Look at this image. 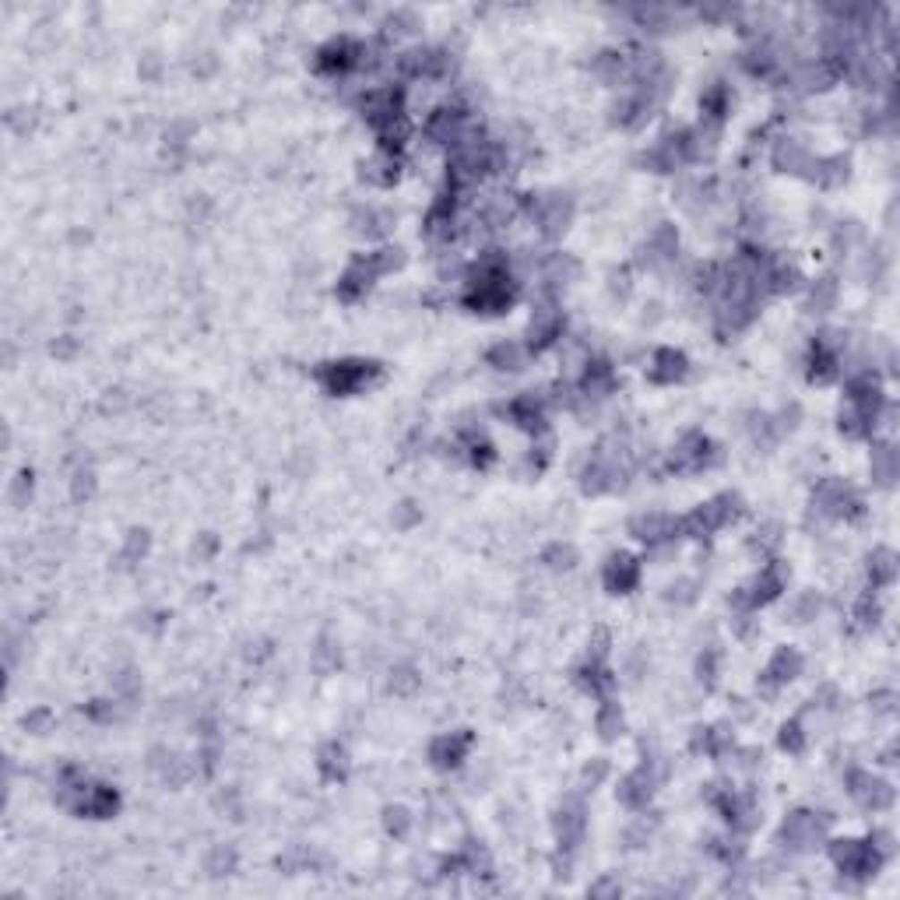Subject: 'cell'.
I'll return each instance as SVG.
<instances>
[{"label": "cell", "mask_w": 900, "mask_h": 900, "mask_svg": "<svg viewBox=\"0 0 900 900\" xmlns=\"http://www.w3.org/2000/svg\"><path fill=\"white\" fill-rule=\"evenodd\" d=\"M514 299H518V282L510 275L507 257L500 250H485L468 275L465 303L475 313H503V310H510Z\"/></svg>", "instance_id": "6da1fadb"}, {"label": "cell", "mask_w": 900, "mask_h": 900, "mask_svg": "<svg viewBox=\"0 0 900 900\" xmlns=\"http://www.w3.org/2000/svg\"><path fill=\"white\" fill-rule=\"evenodd\" d=\"M317 383L334 394V398H345V394H356L363 390L370 380L380 377V363L373 359H341V363H324L317 366Z\"/></svg>", "instance_id": "7a4b0ae2"}, {"label": "cell", "mask_w": 900, "mask_h": 900, "mask_svg": "<svg viewBox=\"0 0 900 900\" xmlns=\"http://www.w3.org/2000/svg\"><path fill=\"white\" fill-rule=\"evenodd\" d=\"M739 514H742V500H739L735 493H721V496H714L711 503L697 507L690 518H682V521H679V535H690V538H707V535H714L717 527H724V524L735 521Z\"/></svg>", "instance_id": "3957f363"}, {"label": "cell", "mask_w": 900, "mask_h": 900, "mask_svg": "<svg viewBox=\"0 0 900 900\" xmlns=\"http://www.w3.org/2000/svg\"><path fill=\"white\" fill-rule=\"evenodd\" d=\"M812 510L830 521H852V518H861V496L841 478H823L812 489Z\"/></svg>", "instance_id": "277c9868"}, {"label": "cell", "mask_w": 900, "mask_h": 900, "mask_svg": "<svg viewBox=\"0 0 900 900\" xmlns=\"http://www.w3.org/2000/svg\"><path fill=\"white\" fill-rule=\"evenodd\" d=\"M524 211L531 215V222L538 226V233L545 239H560L570 229V219H573V201L567 193H531L524 201Z\"/></svg>", "instance_id": "5b68a950"}, {"label": "cell", "mask_w": 900, "mask_h": 900, "mask_svg": "<svg viewBox=\"0 0 900 900\" xmlns=\"http://www.w3.org/2000/svg\"><path fill=\"white\" fill-rule=\"evenodd\" d=\"M366 64H370V47L359 39H348V36H338L317 53V71H324V74H348Z\"/></svg>", "instance_id": "8992f818"}, {"label": "cell", "mask_w": 900, "mask_h": 900, "mask_svg": "<svg viewBox=\"0 0 900 900\" xmlns=\"http://www.w3.org/2000/svg\"><path fill=\"white\" fill-rule=\"evenodd\" d=\"M827 823H830V816H819V812H792V816L784 819L777 841H781V848H788V852H809L816 841H823Z\"/></svg>", "instance_id": "52a82bcc"}, {"label": "cell", "mask_w": 900, "mask_h": 900, "mask_svg": "<svg viewBox=\"0 0 900 900\" xmlns=\"http://www.w3.org/2000/svg\"><path fill=\"white\" fill-rule=\"evenodd\" d=\"M830 854L837 861V869L852 879H869L879 865H883V854L872 848V841H834L830 844Z\"/></svg>", "instance_id": "ba28073f"}, {"label": "cell", "mask_w": 900, "mask_h": 900, "mask_svg": "<svg viewBox=\"0 0 900 900\" xmlns=\"http://www.w3.org/2000/svg\"><path fill=\"white\" fill-rule=\"evenodd\" d=\"M717 458H721L717 447H714L704 433H686V436L679 440V447L672 450L668 468H672V472H704V468L717 465Z\"/></svg>", "instance_id": "9c48e42d"}, {"label": "cell", "mask_w": 900, "mask_h": 900, "mask_svg": "<svg viewBox=\"0 0 900 900\" xmlns=\"http://www.w3.org/2000/svg\"><path fill=\"white\" fill-rule=\"evenodd\" d=\"M655 784H658V770H655V759H644L633 774H626L619 781V802L630 809H647L651 795H655Z\"/></svg>", "instance_id": "30bf717a"}, {"label": "cell", "mask_w": 900, "mask_h": 900, "mask_svg": "<svg viewBox=\"0 0 900 900\" xmlns=\"http://www.w3.org/2000/svg\"><path fill=\"white\" fill-rule=\"evenodd\" d=\"M584 827H587V819H584V802H580L577 795H567L563 806L556 809V841H560V852H567V854L577 852V844L584 841Z\"/></svg>", "instance_id": "8fae6325"}, {"label": "cell", "mask_w": 900, "mask_h": 900, "mask_svg": "<svg viewBox=\"0 0 900 900\" xmlns=\"http://www.w3.org/2000/svg\"><path fill=\"white\" fill-rule=\"evenodd\" d=\"M67 809H74L78 816H89V819H106V816H113L120 809V795L109 784H89L85 781V788L71 799Z\"/></svg>", "instance_id": "7c38bea8"}, {"label": "cell", "mask_w": 900, "mask_h": 900, "mask_svg": "<svg viewBox=\"0 0 900 900\" xmlns=\"http://www.w3.org/2000/svg\"><path fill=\"white\" fill-rule=\"evenodd\" d=\"M630 535L640 538L647 549H658V545H668L679 538V521L668 514H637L630 521Z\"/></svg>", "instance_id": "4fadbf2b"}, {"label": "cell", "mask_w": 900, "mask_h": 900, "mask_svg": "<svg viewBox=\"0 0 900 900\" xmlns=\"http://www.w3.org/2000/svg\"><path fill=\"white\" fill-rule=\"evenodd\" d=\"M468 750H472V735H468V732L436 735V739L429 742V763H433L436 770H454V767L465 763Z\"/></svg>", "instance_id": "5bb4252c"}, {"label": "cell", "mask_w": 900, "mask_h": 900, "mask_svg": "<svg viewBox=\"0 0 900 900\" xmlns=\"http://www.w3.org/2000/svg\"><path fill=\"white\" fill-rule=\"evenodd\" d=\"M848 792L854 802H861L865 809H890L894 806V788L865 770H852L848 774Z\"/></svg>", "instance_id": "9a60e30c"}, {"label": "cell", "mask_w": 900, "mask_h": 900, "mask_svg": "<svg viewBox=\"0 0 900 900\" xmlns=\"http://www.w3.org/2000/svg\"><path fill=\"white\" fill-rule=\"evenodd\" d=\"M380 279L377 264H373V257L370 253H359L352 264H348V271L341 275V282H338V296L341 299H348V303H356L359 296H366L370 292V285Z\"/></svg>", "instance_id": "2e32d148"}, {"label": "cell", "mask_w": 900, "mask_h": 900, "mask_svg": "<svg viewBox=\"0 0 900 900\" xmlns=\"http://www.w3.org/2000/svg\"><path fill=\"white\" fill-rule=\"evenodd\" d=\"M799 672H802V655H799L795 647H781V651L770 658V664L763 668L759 686H763L767 693H777V690H781V686H788Z\"/></svg>", "instance_id": "e0dca14e"}, {"label": "cell", "mask_w": 900, "mask_h": 900, "mask_svg": "<svg viewBox=\"0 0 900 900\" xmlns=\"http://www.w3.org/2000/svg\"><path fill=\"white\" fill-rule=\"evenodd\" d=\"M560 334H563V313H560L553 303H545V306L535 310V317H531V324H527V348L542 352V348H549Z\"/></svg>", "instance_id": "ac0fdd59"}, {"label": "cell", "mask_w": 900, "mask_h": 900, "mask_svg": "<svg viewBox=\"0 0 900 900\" xmlns=\"http://www.w3.org/2000/svg\"><path fill=\"white\" fill-rule=\"evenodd\" d=\"M613 390H616V370H613L605 359L587 363L584 377H580V383H577L580 401H598V398H609Z\"/></svg>", "instance_id": "d6986e66"}, {"label": "cell", "mask_w": 900, "mask_h": 900, "mask_svg": "<svg viewBox=\"0 0 900 900\" xmlns=\"http://www.w3.org/2000/svg\"><path fill=\"white\" fill-rule=\"evenodd\" d=\"M602 577H605V587L613 595H626V591H633L640 584V563L630 553H616V556H609Z\"/></svg>", "instance_id": "ffe728a7"}, {"label": "cell", "mask_w": 900, "mask_h": 900, "mask_svg": "<svg viewBox=\"0 0 900 900\" xmlns=\"http://www.w3.org/2000/svg\"><path fill=\"white\" fill-rule=\"evenodd\" d=\"M679 257V233H675V226H658L647 243H644V261L651 264V268H662V264H672Z\"/></svg>", "instance_id": "44dd1931"}, {"label": "cell", "mask_w": 900, "mask_h": 900, "mask_svg": "<svg viewBox=\"0 0 900 900\" xmlns=\"http://www.w3.org/2000/svg\"><path fill=\"white\" fill-rule=\"evenodd\" d=\"M518 426H524V429H531L535 436L538 433H545V401L538 398V394H521V398H514L507 408H503Z\"/></svg>", "instance_id": "7402d4cb"}, {"label": "cell", "mask_w": 900, "mask_h": 900, "mask_svg": "<svg viewBox=\"0 0 900 900\" xmlns=\"http://www.w3.org/2000/svg\"><path fill=\"white\" fill-rule=\"evenodd\" d=\"M686 373H690V359L682 352H675V348H658L655 359H651V366H647V377L655 380V383H675V380H682Z\"/></svg>", "instance_id": "603a6c76"}, {"label": "cell", "mask_w": 900, "mask_h": 900, "mask_svg": "<svg viewBox=\"0 0 900 900\" xmlns=\"http://www.w3.org/2000/svg\"><path fill=\"white\" fill-rule=\"evenodd\" d=\"M577 686L595 693V697H609L616 690V675L609 672V664L602 658H587V664L577 668Z\"/></svg>", "instance_id": "cb8c5ba5"}, {"label": "cell", "mask_w": 900, "mask_h": 900, "mask_svg": "<svg viewBox=\"0 0 900 900\" xmlns=\"http://www.w3.org/2000/svg\"><path fill=\"white\" fill-rule=\"evenodd\" d=\"M774 166H777L781 173L809 176V169H812V155H809L806 148L795 141V138H784V141H777V148H774Z\"/></svg>", "instance_id": "d4e9b609"}, {"label": "cell", "mask_w": 900, "mask_h": 900, "mask_svg": "<svg viewBox=\"0 0 900 900\" xmlns=\"http://www.w3.org/2000/svg\"><path fill=\"white\" fill-rule=\"evenodd\" d=\"M573 279H577V261H573V257H567V253H553V257L542 261V282H545L549 292L567 288Z\"/></svg>", "instance_id": "484cf974"}, {"label": "cell", "mask_w": 900, "mask_h": 900, "mask_svg": "<svg viewBox=\"0 0 900 900\" xmlns=\"http://www.w3.org/2000/svg\"><path fill=\"white\" fill-rule=\"evenodd\" d=\"M809 180H816L819 187H841L848 180V159L834 155V159H812Z\"/></svg>", "instance_id": "4316f807"}, {"label": "cell", "mask_w": 900, "mask_h": 900, "mask_svg": "<svg viewBox=\"0 0 900 900\" xmlns=\"http://www.w3.org/2000/svg\"><path fill=\"white\" fill-rule=\"evenodd\" d=\"M390 226H394V215L383 211V208H363V211H356V233H359V236L380 239L390 233Z\"/></svg>", "instance_id": "83f0119b"}, {"label": "cell", "mask_w": 900, "mask_h": 900, "mask_svg": "<svg viewBox=\"0 0 900 900\" xmlns=\"http://www.w3.org/2000/svg\"><path fill=\"white\" fill-rule=\"evenodd\" d=\"M317 767H321L324 781H345L348 777V750L341 742H328L317 757Z\"/></svg>", "instance_id": "f1b7e54d"}, {"label": "cell", "mask_w": 900, "mask_h": 900, "mask_svg": "<svg viewBox=\"0 0 900 900\" xmlns=\"http://www.w3.org/2000/svg\"><path fill=\"white\" fill-rule=\"evenodd\" d=\"M869 577H872V587H887L897 580V553L894 549H876L869 556Z\"/></svg>", "instance_id": "f546056e"}, {"label": "cell", "mask_w": 900, "mask_h": 900, "mask_svg": "<svg viewBox=\"0 0 900 900\" xmlns=\"http://www.w3.org/2000/svg\"><path fill=\"white\" fill-rule=\"evenodd\" d=\"M398 155H390V151H380L377 159H370L366 162V169H363V176L370 180V184H377V187H390L394 180H398Z\"/></svg>", "instance_id": "4dcf8cb0"}, {"label": "cell", "mask_w": 900, "mask_h": 900, "mask_svg": "<svg viewBox=\"0 0 900 900\" xmlns=\"http://www.w3.org/2000/svg\"><path fill=\"white\" fill-rule=\"evenodd\" d=\"M524 356H527L524 345H518V341H500V345L489 348L485 359H489V366H496V370H521Z\"/></svg>", "instance_id": "1f68e13d"}, {"label": "cell", "mask_w": 900, "mask_h": 900, "mask_svg": "<svg viewBox=\"0 0 900 900\" xmlns=\"http://www.w3.org/2000/svg\"><path fill=\"white\" fill-rule=\"evenodd\" d=\"M900 472V461H897V450L887 443V447H876L872 450V478H876V485H894V478Z\"/></svg>", "instance_id": "d6a6232c"}, {"label": "cell", "mask_w": 900, "mask_h": 900, "mask_svg": "<svg viewBox=\"0 0 900 900\" xmlns=\"http://www.w3.org/2000/svg\"><path fill=\"white\" fill-rule=\"evenodd\" d=\"M700 106H704V120L707 124H721V116L728 113V106H732V92L724 89V85H711L704 99H700Z\"/></svg>", "instance_id": "836d02e7"}, {"label": "cell", "mask_w": 900, "mask_h": 900, "mask_svg": "<svg viewBox=\"0 0 900 900\" xmlns=\"http://www.w3.org/2000/svg\"><path fill=\"white\" fill-rule=\"evenodd\" d=\"M542 563L549 570H573V563H577V549L570 545V542H553L545 553H542Z\"/></svg>", "instance_id": "e575fe53"}, {"label": "cell", "mask_w": 900, "mask_h": 900, "mask_svg": "<svg viewBox=\"0 0 900 900\" xmlns=\"http://www.w3.org/2000/svg\"><path fill=\"white\" fill-rule=\"evenodd\" d=\"M598 735L605 739V742H613L616 739L619 732H622V711H619V704H613V700H605L602 704V711H598Z\"/></svg>", "instance_id": "d590c367"}, {"label": "cell", "mask_w": 900, "mask_h": 900, "mask_svg": "<svg viewBox=\"0 0 900 900\" xmlns=\"http://www.w3.org/2000/svg\"><path fill=\"white\" fill-rule=\"evenodd\" d=\"M834 303H837V282L834 279H819V282L812 285V292H809L812 313H827Z\"/></svg>", "instance_id": "8d00e7d4"}, {"label": "cell", "mask_w": 900, "mask_h": 900, "mask_svg": "<svg viewBox=\"0 0 900 900\" xmlns=\"http://www.w3.org/2000/svg\"><path fill=\"white\" fill-rule=\"evenodd\" d=\"M383 830H387L390 837H408V830H412V812L405 806H387L383 809Z\"/></svg>", "instance_id": "74e56055"}, {"label": "cell", "mask_w": 900, "mask_h": 900, "mask_svg": "<svg viewBox=\"0 0 900 900\" xmlns=\"http://www.w3.org/2000/svg\"><path fill=\"white\" fill-rule=\"evenodd\" d=\"M416 690H419V672H416L412 664H398V668L390 672V693L408 697V693H416Z\"/></svg>", "instance_id": "f35d334b"}, {"label": "cell", "mask_w": 900, "mask_h": 900, "mask_svg": "<svg viewBox=\"0 0 900 900\" xmlns=\"http://www.w3.org/2000/svg\"><path fill=\"white\" fill-rule=\"evenodd\" d=\"M777 742H781V750H788V753H802V750H806V732H802V721H799V717H795V721H788V724L781 728Z\"/></svg>", "instance_id": "ab89813d"}, {"label": "cell", "mask_w": 900, "mask_h": 900, "mask_svg": "<svg viewBox=\"0 0 900 900\" xmlns=\"http://www.w3.org/2000/svg\"><path fill=\"white\" fill-rule=\"evenodd\" d=\"M622 64H626V60H622V53L605 49V53H598V56H595V64H591V67H595V74H602V78L616 81L619 74H622Z\"/></svg>", "instance_id": "60d3db41"}, {"label": "cell", "mask_w": 900, "mask_h": 900, "mask_svg": "<svg viewBox=\"0 0 900 900\" xmlns=\"http://www.w3.org/2000/svg\"><path fill=\"white\" fill-rule=\"evenodd\" d=\"M204 869H208L211 876H229V872L236 869V852H233V848H215V852L208 854Z\"/></svg>", "instance_id": "b9f144b4"}, {"label": "cell", "mask_w": 900, "mask_h": 900, "mask_svg": "<svg viewBox=\"0 0 900 900\" xmlns=\"http://www.w3.org/2000/svg\"><path fill=\"white\" fill-rule=\"evenodd\" d=\"M416 25H419V21H416L412 11H394V14L387 18V32H394V36H408Z\"/></svg>", "instance_id": "7bdbcfd3"}, {"label": "cell", "mask_w": 900, "mask_h": 900, "mask_svg": "<svg viewBox=\"0 0 900 900\" xmlns=\"http://www.w3.org/2000/svg\"><path fill=\"white\" fill-rule=\"evenodd\" d=\"M71 493H74V500L81 503V500H89L95 493V475L89 468H78L74 472V485H71Z\"/></svg>", "instance_id": "ee69618b"}, {"label": "cell", "mask_w": 900, "mask_h": 900, "mask_svg": "<svg viewBox=\"0 0 900 900\" xmlns=\"http://www.w3.org/2000/svg\"><path fill=\"white\" fill-rule=\"evenodd\" d=\"M697 675H700V682L704 686H714V679H717V651H704L700 655V662H697Z\"/></svg>", "instance_id": "f6af8a7d"}, {"label": "cell", "mask_w": 900, "mask_h": 900, "mask_svg": "<svg viewBox=\"0 0 900 900\" xmlns=\"http://www.w3.org/2000/svg\"><path fill=\"white\" fill-rule=\"evenodd\" d=\"M697 598V580H675L668 587V602H679V605H690Z\"/></svg>", "instance_id": "bcb514c9"}, {"label": "cell", "mask_w": 900, "mask_h": 900, "mask_svg": "<svg viewBox=\"0 0 900 900\" xmlns=\"http://www.w3.org/2000/svg\"><path fill=\"white\" fill-rule=\"evenodd\" d=\"M144 553H148V535L144 531H131L127 545H124V560H141Z\"/></svg>", "instance_id": "7dc6e473"}, {"label": "cell", "mask_w": 900, "mask_h": 900, "mask_svg": "<svg viewBox=\"0 0 900 900\" xmlns=\"http://www.w3.org/2000/svg\"><path fill=\"white\" fill-rule=\"evenodd\" d=\"M854 619L861 622V626H869V622H876L879 619V602L872 598V595H865L861 602H858V613H854Z\"/></svg>", "instance_id": "c3c4849f"}, {"label": "cell", "mask_w": 900, "mask_h": 900, "mask_svg": "<svg viewBox=\"0 0 900 900\" xmlns=\"http://www.w3.org/2000/svg\"><path fill=\"white\" fill-rule=\"evenodd\" d=\"M816 613H819V598H816V595H802V598L795 602V619H799V622L816 619Z\"/></svg>", "instance_id": "681fc988"}, {"label": "cell", "mask_w": 900, "mask_h": 900, "mask_svg": "<svg viewBox=\"0 0 900 900\" xmlns=\"http://www.w3.org/2000/svg\"><path fill=\"white\" fill-rule=\"evenodd\" d=\"M317 668H321V672L338 668V651H334L328 640H321V647H317Z\"/></svg>", "instance_id": "f907efd6"}, {"label": "cell", "mask_w": 900, "mask_h": 900, "mask_svg": "<svg viewBox=\"0 0 900 900\" xmlns=\"http://www.w3.org/2000/svg\"><path fill=\"white\" fill-rule=\"evenodd\" d=\"M605 774H609V767H605V763L598 759L595 767H587V770H584V788H595V784H602V777H605Z\"/></svg>", "instance_id": "816d5d0a"}, {"label": "cell", "mask_w": 900, "mask_h": 900, "mask_svg": "<svg viewBox=\"0 0 900 900\" xmlns=\"http://www.w3.org/2000/svg\"><path fill=\"white\" fill-rule=\"evenodd\" d=\"M25 496H32V472H21L18 475V485H14V500L21 503Z\"/></svg>", "instance_id": "f5cc1de1"}, {"label": "cell", "mask_w": 900, "mask_h": 900, "mask_svg": "<svg viewBox=\"0 0 900 900\" xmlns=\"http://www.w3.org/2000/svg\"><path fill=\"white\" fill-rule=\"evenodd\" d=\"M419 518V510H416V503H401V510H398V518L394 521L401 524V527H408V524Z\"/></svg>", "instance_id": "db71d44e"}, {"label": "cell", "mask_w": 900, "mask_h": 900, "mask_svg": "<svg viewBox=\"0 0 900 900\" xmlns=\"http://www.w3.org/2000/svg\"><path fill=\"white\" fill-rule=\"evenodd\" d=\"M591 894H619V887H616V883H598V887H595Z\"/></svg>", "instance_id": "11a10c76"}]
</instances>
